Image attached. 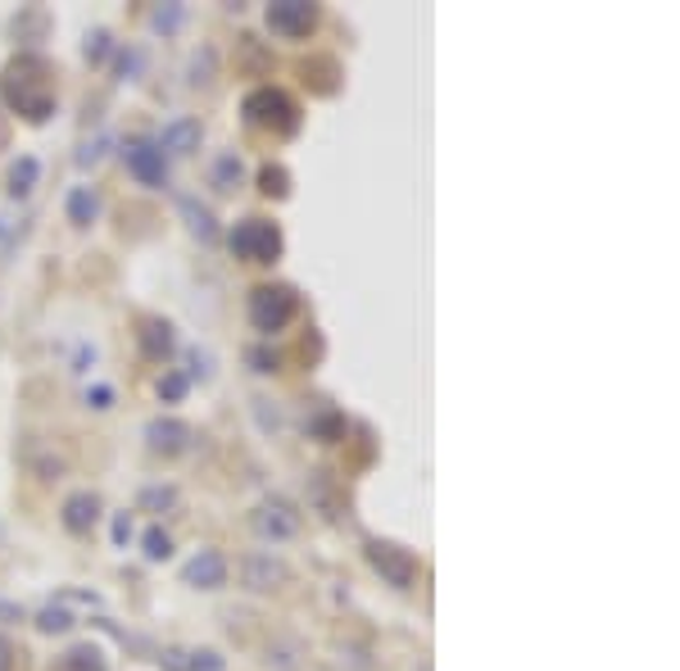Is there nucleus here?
Returning a JSON list of instances; mask_svg holds the SVG:
<instances>
[{
  "label": "nucleus",
  "instance_id": "nucleus-1",
  "mask_svg": "<svg viewBox=\"0 0 680 671\" xmlns=\"http://www.w3.org/2000/svg\"><path fill=\"white\" fill-rule=\"evenodd\" d=\"M232 240H236L241 250H255L259 259H272V255H277V232H268V227H259V223L241 227V232H236Z\"/></svg>",
  "mask_w": 680,
  "mask_h": 671
},
{
  "label": "nucleus",
  "instance_id": "nucleus-2",
  "mask_svg": "<svg viewBox=\"0 0 680 671\" xmlns=\"http://www.w3.org/2000/svg\"><path fill=\"white\" fill-rule=\"evenodd\" d=\"M268 314H272V322H282V318L291 314V291H259L255 318H259V322H268Z\"/></svg>",
  "mask_w": 680,
  "mask_h": 671
},
{
  "label": "nucleus",
  "instance_id": "nucleus-3",
  "mask_svg": "<svg viewBox=\"0 0 680 671\" xmlns=\"http://www.w3.org/2000/svg\"><path fill=\"white\" fill-rule=\"evenodd\" d=\"M223 581V563L219 558H204V563H191V581Z\"/></svg>",
  "mask_w": 680,
  "mask_h": 671
},
{
  "label": "nucleus",
  "instance_id": "nucleus-4",
  "mask_svg": "<svg viewBox=\"0 0 680 671\" xmlns=\"http://www.w3.org/2000/svg\"><path fill=\"white\" fill-rule=\"evenodd\" d=\"M272 23H314V10H272Z\"/></svg>",
  "mask_w": 680,
  "mask_h": 671
},
{
  "label": "nucleus",
  "instance_id": "nucleus-5",
  "mask_svg": "<svg viewBox=\"0 0 680 671\" xmlns=\"http://www.w3.org/2000/svg\"><path fill=\"white\" fill-rule=\"evenodd\" d=\"M69 522H73V527H82V522H86V499H78V504H73V517H69Z\"/></svg>",
  "mask_w": 680,
  "mask_h": 671
},
{
  "label": "nucleus",
  "instance_id": "nucleus-6",
  "mask_svg": "<svg viewBox=\"0 0 680 671\" xmlns=\"http://www.w3.org/2000/svg\"><path fill=\"white\" fill-rule=\"evenodd\" d=\"M150 554L160 558V554H168V540H160V535H150Z\"/></svg>",
  "mask_w": 680,
  "mask_h": 671
}]
</instances>
